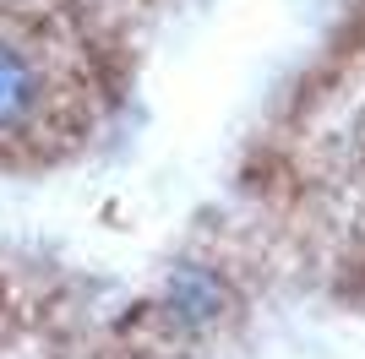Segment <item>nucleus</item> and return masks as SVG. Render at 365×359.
Returning <instances> with one entry per match:
<instances>
[{"label":"nucleus","instance_id":"obj_2","mask_svg":"<svg viewBox=\"0 0 365 359\" xmlns=\"http://www.w3.org/2000/svg\"><path fill=\"white\" fill-rule=\"evenodd\" d=\"M294 185L305 196V218L322 239H333L338 267L365 272V66L354 88L344 82L311 109L300 131Z\"/></svg>","mask_w":365,"mask_h":359},{"label":"nucleus","instance_id":"obj_1","mask_svg":"<svg viewBox=\"0 0 365 359\" xmlns=\"http://www.w3.org/2000/svg\"><path fill=\"white\" fill-rule=\"evenodd\" d=\"M93 131L88 49L44 16L0 11V164H38Z\"/></svg>","mask_w":365,"mask_h":359}]
</instances>
